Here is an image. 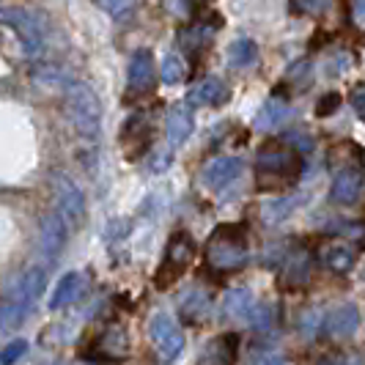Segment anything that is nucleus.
Returning a JSON list of instances; mask_svg holds the SVG:
<instances>
[{"label":"nucleus","mask_w":365,"mask_h":365,"mask_svg":"<svg viewBox=\"0 0 365 365\" xmlns=\"http://www.w3.org/2000/svg\"><path fill=\"white\" fill-rule=\"evenodd\" d=\"M44 286H47V272L41 267H34L19 274L17 280H11L0 299V327L17 329L28 319V313L34 311L38 297L44 294Z\"/></svg>","instance_id":"f257e3e1"},{"label":"nucleus","mask_w":365,"mask_h":365,"mask_svg":"<svg viewBox=\"0 0 365 365\" xmlns=\"http://www.w3.org/2000/svg\"><path fill=\"white\" fill-rule=\"evenodd\" d=\"M256 170H258V187L264 192H272V190H283V187L297 182V176L302 170V160H299V154L294 148L283 146V143L280 146L269 143V146L261 148Z\"/></svg>","instance_id":"f03ea898"},{"label":"nucleus","mask_w":365,"mask_h":365,"mask_svg":"<svg viewBox=\"0 0 365 365\" xmlns=\"http://www.w3.org/2000/svg\"><path fill=\"white\" fill-rule=\"evenodd\" d=\"M63 102H66V113L72 118L74 129L88 140L99 138L102 105H99V96L91 91V86H86L80 80H69L63 88Z\"/></svg>","instance_id":"7ed1b4c3"},{"label":"nucleus","mask_w":365,"mask_h":365,"mask_svg":"<svg viewBox=\"0 0 365 365\" xmlns=\"http://www.w3.org/2000/svg\"><path fill=\"white\" fill-rule=\"evenodd\" d=\"M206 261L217 272H234L247 264V245L245 228L239 225H220L206 242Z\"/></svg>","instance_id":"20e7f679"},{"label":"nucleus","mask_w":365,"mask_h":365,"mask_svg":"<svg viewBox=\"0 0 365 365\" xmlns=\"http://www.w3.org/2000/svg\"><path fill=\"white\" fill-rule=\"evenodd\" d=\"M192 258H195V242H192V237L184 234V231L173 234L170 242H168L163 264H160V269L154 274L157 289H170V286L187 272V267L192 264Z\"/></svg>","instance_id":"39448f33"},{"label":"nucleus","mask_w":365,"mask_h":365,"mask_svg":"<svg viewBox=\"0 0 365 365\" xmlns=\"http://www.w3.org/2000/svg\"><path fill=\"white\" fill-rule=\"evenodd\" d=\"M50 187H53L55 215L66 225H72V228L83 225V220H86V195H83V190L63 173H53Z\"/></svg>","instance_id":"423d86ee"},{"label":"nucleus","mask_w":365,"mask_h":365,"mask_svg":"<svg viewBox=\"0 0 365 365\" xmlns=\"http://www.w3.org/2000/svg\"><path fill=\"white\" fill-rule=\"evenodd\" d=\"M148 335H151L154 351H157V357H160V363L163 365L173 363V360L182 354L184 332L168 313H157V316L148 322Z\"/></svg>","instance_id":"0eeeda50"},{"label":"nucleus","mask_w":365,"mask_h":365,"mask_svg":"<svg viewBox=\"0 0 365 365\" xmlns=\"http://www.w3.org/2000/svg\"><path fill=\"white\" fill-rule=\"evenodd\" d=\"M0 22L14 28L19 34V38L25 41V50L28 53H36L41 47V38H44V19L28 11V9H17V6H0Z\"/></svg>","instance_id":"6e6552de"},{"label":"nucleus","mask_w":365,"mask_h":365,"mask_svg":"<svg viewBox=\"0 0 365 365\" xmlns=\"http://www.w3.org/2000/svg\"><path fill=\"white\" fill-rule=\"evenodd\" d=\"M231 99V88L220 80V77H203L201 83H195V88H190L187 102L192 108H220Z\"/></svg>","instance_id":"1a4fd4ad"},{"label":"nucleus","mask_w":365,"mask_h":365,"mask_svg":"<svg viewBox=\"0 0 365 365\" xmlns=\"http://www.w3.org/2000/svg\"><path fill=\"white\" fill-rule=\"evenodd\" d=\"M127 83L132 93H146L154 88V55H151V50H135L132 53Z\"/></svg>","instance_id":"9d476101"},{"label":"nucleus","mask_w":365,"mask_h":365,"mask_svg":"<svg viewBox=\"0 0 365 365\" xmlns=\"http://www.w3.org/2000/svg\"><path fill=\"white\" fill-rule=\"evenodd\" d=\"M363 192V170L357 165H349L344 170H338V176L332 179V187H329V198L335 203H354Z\"/></svg>","instance_id":"9b49d317"},{"label":"nucleus","mask_w":365,"mask_h":365,"mask_svg":"<svg viewBox=\"0 0 365 365\" xmlns=\"http://www.w3.org/2000/svg\"><path fill=\"white\" fill-rule=\"evenodd\" d=\"M195 129V121H192V113L187 105H173L168 110V118H165V138H168V148H179L190 140Z\"/></svg>","instance_id":"f8f14e48"},{"label":"nucleus","mask_w":365,"mask_h":365,"mask_svg":"<svg viewBox=\"0 0 365 365\" xmlns=\"http://www.w3.org/2000/svg\"><path fill=\"white\" fill-rule=\"evenodd\" d=\"M66 245V222L58 215H47L38 222V247L47 258H55Z\"/></svg>","instance_id":"ddd939ff"},{"label":"nucleus","mask_w":365,"mask_h":365,"mask_svg":"<svg viewBox=\"0 0 365 365\" xmlns=\"http://www.w3.org/2000/svg\"><path fill=\"white\" fill-rule=\"evenodd\" d=\"M239 173H242V160L237 157H217L215 163H209L203 168L201 173V182L209 187V190H222V187H228V184L237 179Z\"/></svg>","instance_id":"4468645a"},{"label":"nucleus","mask_w":365,"mask_h":365,"mask_svg":"<svg viewBox=\"0 0 365 365\" xmlns=\"http://www.w3.org/2000/svg\"><path fill=\"white\" fill-rule=\"evenodd\" d=\"M220 25H222V17L220 14H212L209 22H192V25H187L179 31V41H182L184 50H190V53H201L209 47V41L215 36V31H217Z\"/></svg>","instance_id":"2eb2a0df"},{"label":"nucleus","mask_w":365,"mask_h":365,"mask_svg":"<svg viewBox=\"0 0 365 365\" xmlns=\"http://www.w3.org/2000/svg\"><path fill=\"white\" fill-rule=\"evenodd\" d=\"M360 327V308L357 305H341V308H335V311L327 316V322H324V329H327V335L332 338H349V335H354Z\"/></svg>","instance_id":"dca6fc26"},{"label":"nucleus","mask_w":365,"mask_h":365,"mask_svg":"<svg viewBox=\"0 0 365 365\" xmlns=\"http://www.w3.org/2000/svg\"><path fill=\"white\" fill-rule=\"evenodd\" d=\"M237 354H239V338L228 332V335L215 338L209 346L203 349L198 365H234Z\"/></svg>","instance_id":"f3484780"},{"label":"nucleus","mask_w":365,"mask_h":365,"mask_svg":"<svg viewBox=\"0 0 365 365\" xmlns=\"http://www.w3.org/2000/svg\"><path fill=\"white\" fill-rule=\"evenodd\" d=\"M308 272H311V256L308 250H294L292 256L286 258V267H283V283L292 286V289H299L308 283Z\"/></svg>","instance_id":"a211bd4d"},{"label":"nucleus","mask_w":365,"mask_h":365,"mask_svg":"<svg viewBox=\"0 0 365 365\" xmlns=\"http://www.w3.org/2000/svg\"><path fill=\"white\" fill-rule=\"evenodd\" d=\"M209 311H212V299L201 289L190 292L182 299V305H179V316H182L187 324H201L203 319L209 316Z\"/></svg>","instance_id":"6ab92c4d"},{"label":"nucleus","mask_w":365,"mask_h":365,"mask_svg":"<svg viewBox=\"0 0 365 365\" xmlns=\"http://www.w3.org/2000/svg\"><path fill=\"white\" fill-rule=\"evenodd\" d=\"M80 292H83V277L77 272H66L58 280L53 297H50V311H61V308L72 305L74 299L80 297Z\"/></svg>","instance_id":"aec40b11"},{"label":"nucleus","mask_w":365,"mask_h":365,"mask_svg":"<svg viewBox=\"0 0 365 365\" xmlns=\"http://www.w3.org/2000/svg\"><path fill=\"white\" fill-rule=\"evenodd\" d=\"M253 305L256 302H253L250 289H231V292L225 294V299H222V311L234 322H247L250 313H253Z\"/></svg>","instance_id":"412c9836"},{"label":"nucleus","mask_w":365,"mask_h":365,"mask_svg":"<svg viewBox=\"0 0 365 365\" xmlns=\"http://www.w3.org/2000/svg\"><path fill=\"white\" fill-rule=\"evenodd\" d=\"M289 102L286 99H280V96H269L267 99V105L258 110L256 115V127L258 129H277L286 118H289Z\"/></svg>","instance_id":"4be33fe9"},{"label":"nucleus","mask_w":365,"mask_h":365,"mask_svg":"<svg viewBox=\"0 0 365 365\" xmlns=\"http://www.w3.org/2000/svg\"><path fill=\"white\" fill-rule=\"evenodd\" d=\"M258 61V44L253 38H237L228 47V63L234 69H247Z\"/></svg>","instance_id":"5701e85b"},{"label":"nucleus","mask_w":365,"mask_h":365,"mask_svg":"<svg viewBox=\"0 0 365 365\" xmlns=\"http://www.w3.org/2000/svg\"><path fill=\"white\" fill-rule=\"evenodd\" d=\"M322 261L332 272H349L354 267V250L346 247V245H327L322 250Z\"/></svg>","instance_id":"b1692460"},{"label":"nucleus","mask_w":365,"mask_h":365,"mask_svg":"<svg viewBox=\"0 0 365 365\" xmlns=\"http://www.w3.org/2000/svg\"><path fill=\"white\" fill-rule=\"evenodd\" d=\"M297 206H299V198H274V201L261 206V217H264V222L274 225V222L289 217Z\"/></svg>","instance_id":"393cba45"},{"label":"nucleus","mask_w":365,"mask_h":365,"mask_svg":"<svg viewBox=\"0 0 365 365\" xmlns=\"http://www.w3.org/2000/svg\"><path fill=\"white\" fill-rule=\"evenodd\" d=\"M160 74H163V83H165V86H179L184 77H187V63L182 61V55H176V53H168V55H165Z\"/></svg>","instance_id":"a878e982"},{"label":"nucleus","mask_w":365,"mask_h":365,"mask_svg":"<svg viewBox=\"0 0 365 365\" xmlns=\"http://www.w3.org/2000/svg\"><path fill=\"white\" fill-rule=\"evenodd\" d=\"M292 9L302 17H324L332 9V0H292Z\"/></svg>","instance_id":"bb28decb"},{"label":"nucleus","mask_w":365,"mask_h":365,"mask_svg":"<svg viewBox=\"0 0 365 365\" xmlns=\"http://www.w3.org/2000/svg\"><path fill=\"white\" fill-rule=\"evenodd\" d=\"M96 6H99L102 11H108L113 19H121L124 14H129V11L138 6V0H96Z\"/></svg>","instance_id":"cd10ccee"},{"label":"nucleus","mask_w":365,"mask_h":365,"mask_svg":"<svg viewBox=\"0 0 365 365\" xmlns=\"http://www.w3.org/2000/svg\"><path fill=\"white\" fill-rule=\"evenodd\" d=\"M105 351L113 354V357H124V351H127V335H124V329L115 327L105 335Z\"/></svg>","instance_id":"c85d7f7f"},{"label":"nucleus","mask_w":365,"mask_h":365,"mask_svg":"<svg viewBox=\"0 0 365 365\" xmlns=\"http://www.w3.org/2000/svg\"><path fill=\"white\" fill-rule=\"evenodd\" d=\"M25 354H28V341L17 338V341H11V344H9L6 349H0V363H3V365H14V363H19Z\"/></svg>","instance_id":"c756f323"},{"label":"nucleus","mask_w":365,"mask_h":365,"mask_svg":"<svg viewBox=\"0 0 365 365\" xmlns=\"http://www.w3.org/2000/svg\"><path fill=\"white\" fill-rule=\"evenodd\" d=\"M272 319H274V313H272V305H253V313H250V327H256V329H269L272 327Z\"/></svg>","instance_id":"7c9ffc66"},{"label":"nucleus","mask_w":365,"mask_h":365,"mask_svg":"<svg viewBox=\"0 0 365 365\" xmlns=\"http://www.w3.org/2000/svg\"><path fill=\"white\" fill-rule=\"evenodd\" d=\"M163 6L165 11L173 14L176 19H190L192 17V9H195L190 0H163Z\"/></svg>","instance_id":"2f4dec72"},{"label":"nucleus","mask_w":365,"mask_h":365,"mask_svg":"<svg viewBox=\"0 0 365 365\" xmlns=\"http://www.w3.org/2000/svg\"><path fill=\"white\" fill-rule=\"evenodd\" d=\"M338 108H341V93L329 91L319 99V105H316V115H322V118H324V115H332Z\"/></svg>","instance_id":"473e14b6"},{"label":"nucleus","mask_w":365,"mask_h":365,"mask_svg":"<svg viewBox=\"0 0 365 365\" xmlns=\"http://www.w3.org/2000/svg\"><path fill=\"white\" fill-rule=\"evenodd\" d=\"M351 108L357 113V118L365 121V83L354 86V91H351Z\"/></svg>","instance_id":"72a5a7b5"},{"label":"nucleus","mask_w":365,"mask_h":365,"mask_svg":"<svg viewBox=\"0 0 365 365\" xmlns=\"http://www.w3.org/2000/svg\"><path fill=\"white\" fill-rule=\"evenodd\" d=\"M349 61H351V55L341 53V55H338V58H332V63H338V66H329L327 72H329V74H341V72H344V69H349V66H351Z\"/></svg>","instance_id":"f704fd0d"},{"label":"nucleus","mask_w":365,"mask_h":365,"mask_svg":"<svg viewBox=\"0 0 365 365\" xmlns=\"http://www.w3.org/2000/svg\"><path fill=\"white\" fill-rule=\"evenodd\" d=\"M354 14L357 19H365V0H354Z\"/></svg>","instance_id":"c9c22d12"},{"label":"nucleus","mask_w":365,"mask_h":365,"mask_svg":"<svg viewBox=\"0 0 365 365\" xmlns=\"http://www.w3.org/2000/svg\"><path fill=\"white\" fill-rule=\"evenodd\" d=\"M264 365H286V363H283V360H277V357H272V360H267Z\"/></svg>","instance_id":"e433bc0d"},{"label":"nucleus","mask_w":365,"mask_h":365,"mask_svg":"<svg viewBox=\"0 0 365 365\" xmlns=\"http://www.w3.org/2000/svg\"><path fill=\"white\" fill-rule=\"evenodd\" d=\"M190 3H192V6H195V3H198V0H190Z\"/></svg>","instance_id":"4c0bfd02"}]
</instances>
